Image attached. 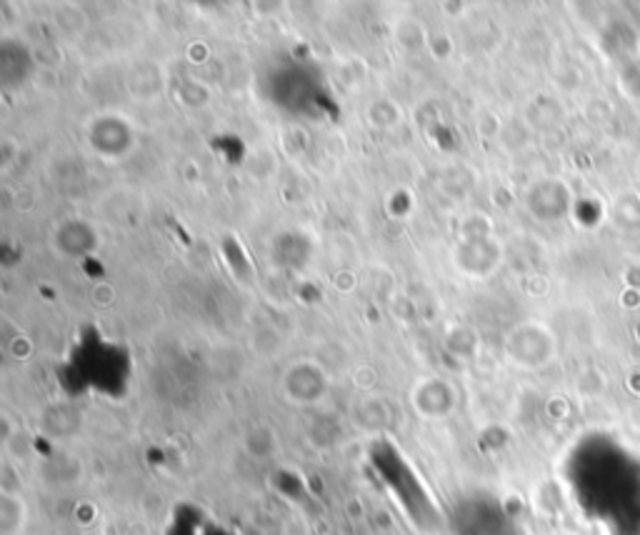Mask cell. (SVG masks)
<instances>
[{
	"mask_svg": "<svg viewBox=\"0 0 640 535\" xmlns=\"http://www.w3.org/2000/svg\"><path fill=\"white\" fill-rule=\"evenodd\" d=\"M33 353H35V348H33V340L28 336H18L11 344L13 361H28V358H33Z\"/></svg>",
	"mask_w": 640,
	"mask_h": 535,
	"instance_id": "obj_20",
	"label": "cell"
},
{
	"mask_svg": "<svg viewBox=\"0 0 640 535\" xmlns=\"http://www.w3.org/2000/svg\"><path fill=\"white\" fill-rule=\"evenodd\" d=\"M410 410L428 423H441L455 416V410L461 406V391L455 388V383L445 379V375L428 373L410 385L408 393Z\"/></svg>",
	"mask_w": 640,
	"mask_h": 535,
	"instance_id": "obj_3",
	"label": "cell"
},
{
	"mask_svg": "<svg viewBox=\"0 0 640 535\" xmlns=\"http://www.w3.org/2000/svg\"><path fill=\"white\" fill-rule=\"evenodd\" d=\"M428 53H431L435 60H451V56L455 53V43L449 33H431Z\"/></svg>",
	"mask_w": 640,
	"mask_h": 535,
	"instance_id": "obj_18",
	"label": "cell"
},
{
	"mask_svg": "<svg viewBox=\"0 0 640 535\" xmlns=\"http://www.w3.org/2000/svg\"><path fill=\"white\" fill-rule=\"evenodd\" d=\"M31 521V508L21 490L5 488L0 493V535H25Z\"/></svg>",
	"mask_w": 640,
	"mask_h": 535,
	"instance_id": "obj_11",
	"label": "cell"
},
{
	"mask_svg": "<svg viewBox=\"0 0 640 535\" xmlns=\"http://www.w3.org/2000/svg\"><path fill=\"white\" fill-rule=\"evenodd\" d=\"M443 348L449 350L453 358H458V361H470V358L478 356L480 338L470 326L453 323V326H449V330L443 333Z\"/></svg>",
	"mask_w": 640,
	"mask_h": 535,
	"instance_id": "obj_15",
	"label": "cell"
},
{
	"mask_svg": "<svg viewBox=\"0 0 640 535\" xmlns=\"http://www.w3.org/2000/svg\"><path fill=\"white\" fill-rule=\"evenodd\" d=\"M241 449L251 461L268 463L283 449V441H280L276 426L266 423V420H256L241 433Z\"/></svg>",
	"mask_w": 640,
	"mask_h": 535,
	"instance_id": "obj_8",
	"label": "cell"
},
{
	"mask_svg": "<svg viewBox=\"0 0 640 535\" xmlns=\"http://www.w3.org/2000/svg\"><path fill=\"white\" fill-rule=\"evenodd\" d=\"M556 353V338L546 326L536 321H525L508 330L505 356L521 368H538L548 363Z\"/></svg>",
	"mask_w": 640,
	"mask_h": 535,
	"instance_id": "obj_6",
	"label": "cell"
},
{
	"mask_svg": "<svg viewBox=\"0 0 640 535\" xmlns=\"http://www.w3.org/2000/svg\"><path fill=\"white\" fill-rule=\"evenodd\" d=\"M40 426L50 438H73L83 428V410L73 403H53L43 410Z\"/></svg>",
	"mask_w": 640,
	"mask_h": 535,
	"instance_id": "obj_10",
	"label": "cell"
},
{
	"mask_svg": "<svg viewBox=\"0 0 640 535\" xmlns=\"http://www.w3.org/2000/svg\"><path fill=\"white\" fill-rule=\"evenodd\" d=\"M350 423L363 433H383L393 426V408L381 393H371V396H358V400L350 408Z\"/></svg>",
	"mask_w": 640,
	"mask_h": 535,
	"instance_id": "obj_7",
	"label": "cell"
},
{
	"mask_svg": "<svg viewBox=\"0 0 640 535\" xmlns=\"http://www.w3.org/2000/svg\"><path fill=\"white\" fill-rule=\"evenodd\" d=\"M173 101L183 111L198 113V111L208 108L210 101H213V88H210L206 81H200V78H196V75H186V78H181L178 83H175Z\"/></svg>",
	"mask_w": 640,
	"mask_h": 535,
	"instance_id": "obj_13",
	"label": "cell"
},
{
	"mask_svg": "<svg viewBox=\"0 0 640 535\" xmlns=\"http://www.w3.org/2000/svg\"><path fill=\"white\" fill-rule=\"evenodd\" d=\"M393 43L403 50L416 56V53L428 50V43H431V31L428 25L414 15H403L393 25Z\"/></svg>",
	"mask_w": 640,
	"mask_h": 535,
	"instance_id": "obj_12",
	"label": "cell"
},
{
	"mask_svg": "<svg viewBox=\"0 0 640 535\" xmlns=\"http://www.w3.org/2000/svg\"><path fill=\"white\" fill-rule=\"evenodd\" d=\"M85 146L101 161L116 163L128 158L140 143L136 123L120 111H98L83 123Z\"/></svg>",
	"mask_w": 640,
	"mask_h": 535,
	"instance_id": "obj_1",
	"label": "cell"
},
{
	"mask_svg": "<svg viewBox=\"0 0 640 535\" xmlns=\"http://www.w3.org/2000/svg\"><path fill=\"white\" fill-rule=\"evenodd\" d=\"M453 268L463 278H490L503 263V245L493 233L476 235V239H458L451 253Z\"/></svg>",
	"mask_w": 640,
	"mask_h": 535,
	"instance_id": "obj_5",
	"label": "cell"
},
{
	"mask_svg": "<svg viewBox=\"0 0 640 535\" xmlns=\"http://www.w3.org/2000/svg\"><path fill=\"white\" fill-rule=\"evenodd\" d=\"M188 58H190V63H206V60L210 58V50L206 43H193V46L188 48Z\"/></svg>",
	"mask_w": 640,
	"mask_h": 535,
	"instance_id": "obj_21",
	"label": "cell"
},
{
	"mask_svg": "<svg viewBox=\"0 0 640 535\" xmlns=\"http://www.w3.org/2000/svg\"><path fill=\"white\" fill-rule=\"evenodd\" d=\"M50 251L56 253L58 258L78 263L95 256L103 245V235L98 231V225L88 218L81 216H66L50 228L48 235Z\"/></svg>",
	"mask_w": 640,
	"mask_h": 535,
	"instance_id": "obj_4",
	"label": "cell"
},
{
	"mask_svg": "<svg viewBox=\"0 0 640 535\" xmlns=\"http://www.w3.org/2000/svg\"><path fill=\"white\" fill-rule=\"evenodd\" d=\"M126 88H128L130 98L155 101L158 95H163V91H165L163 68L153 63V60H140V63L128 68Z\"/></svg>",
	"mask_w": 640,
	"mask_h": 535,
	"instance_id": "obj_9",
	"label": "cell"
},
{
	"mask_svg": "<svg viewBox=\"0 0 640 535\" xmlns=\"http://www.w3.org/2000/svg\"><path fill=\"white\" fill-rule=\"evenodd\" d=\"M278 393L295 408L321 406L330 393V373L315 358H295L278 379Z\"/></svg>",
	"mask_w": 640,
	"mask_h": 535,
	"instance_id": "obj_2",
	"label": "cell"
},
{
	"mask_svg": "<svg viewBox=\"0 0 640 535\" xmlns=\"http://www.w3.org/2000/svg\"><path fill=\"white\" fill-rule=\"evenodd\" d=\"M350 379H353L356 388L361 391V396H371V393H375V385H379V373H375L373 365L353 368Z\"/></svg>",
	"mask_w": 640,
	"mask_h": 535,
	"instance_id": "obj_17",
	"label": "cell"
},
{
	"mask_svg": "<svg viewBox=\"0 0 640 535\" xmlns=\"http://www.w3.org/2000/svg\"><path fill=\"white\" fill-rule=\"evenodd\" d=\"M53 23L56 28L66 35V38H81V35L88 31V15L81 5L73 3H63L56 8L53 13Z\"/></svg>",
	"mask_w": 640,
	"mask_h": 535,
	"instance_id": "obj_16",
	"label": "cell"
},
{
	"mask_svg": "<svg viewBox=\"0 0 640 535\" xmlns=\"http://www.w3.org/2000/svg\"><path fill=\"white\" fill-rule=\"evenodd\" d=\"M91 301L93 305H98V309H110V305L118 301V293L110 283H98V286H93Z\"/></svg>",
	"mask_w": 640,
	"mask_h": 535,
	"instance_id": "obj_19",
	"label": "cell"
},
{
	"mask_svg": "<svg viewBox=\"0 0 640 535\" xmlns=\"http://www.w3.org/2000/svg\"><path fill=\"white\" fill-rule=\"evenodd\" d=\"M365 118L375 130H383V133H393V130L403 126L406 120V111L398 101L388 98V95H381V98H373L365 108Z\"/></svg>",
	"mask_w": 640,
	"mask_h": 535,
	"instance_id": "obj_14",
	"label": "cell"
}]
</instances>
